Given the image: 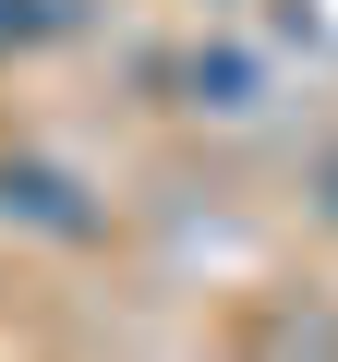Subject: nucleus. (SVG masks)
Instances as JSON below:
<instances>
[{"instance_id": "obj_1", "label": "nucleus", "mask_w": 338, "mask_h": 362, "mask_svg": "<svg viewBox=\"0 0 338 362\" xmlns=\"http://www.w3.org/2000/svg\"><path fill=\"white\" fill-rule=\"evenodd\" d=\"M0 206H13L25 230H49V242H97V206L73 194L61 169H37V157H0Z\"/></svg>"}, {"instance_id": "obj_2", "label": "nucleus", "mask_w": 338, "mask_h": 362, "mask_svg": "<svg viewBox=\"0 0 338 362\" xmlns=\"http://www.w3.org/2000/svg\"><path fill=\"white\" fill-rule=\"evenodd\" d=\"M182 85H194V109H254V61H242V49H206Z\"/></svg>"}, {"instance_id": "obj_3", "label": "nucleus", "mask_w": 338, "mask_h": 362, "mask_svg": "<svg viewBox=\"0 0 338 362\" xmlns=\"http://www.w3.org/2000/svg\"><path fill=\"white\" fill-rule=\"evenodd\" d=\"M73 13H61V0H0V61H13V49H37V37H61Z\"/></svg>"}, {"instance_id": "obj_4", "label": "nucleus", "mask_w": 338, "mask_h": 362, "mask_svg": "<svg viewBox=\"0 0 338 362\" xmlns=\"http://www.w3.org/2000/svg\"><path fill=\"white\" fill-rule=\"evenodd\" d=\"M314 206H326V218H338V157H326V169H314Z\"/></svg>"}]
</instances>
